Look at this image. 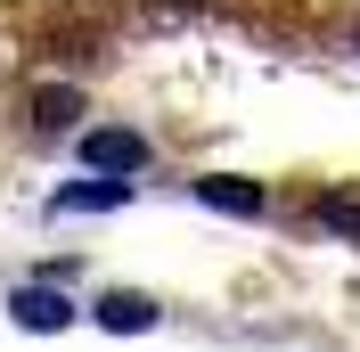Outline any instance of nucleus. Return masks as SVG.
Masks as SVG:
<instances>
[{"mask_svg":"<svg viewBox=\"0 0 360 352\" xmlns=\"http://www.w3.org/2000/svg\"><path fill=\"white\" fill-rule=\"evenodd\" d=\"M8 311H17V328H33V336L74 328V303L58 295V287H17V295H8Z\"/></svg>","mask_w":360,"mask_h":352,"instance_id":"3","label":"nucleus"},{"mask_svg":"<svg viewBox=\"0 0 360 352\" xmlns=\"http://www.w3.org/2000/svg\"><path fill=\"white\" fill-rule=\"evenodd\" d=\"M74 115H82V90H33V123H49V132H66Z\"/></svg>","mask_w":360,"mask_h":352,"instance_id":"6","label":"nucleus"},{"mask_svg":"<svg viewBox=\"0 0 360 352\" xmlns=\"http://www.w3.org/2000/svg\"><path fill=\"white\" fill-rule=\"evenodd\" d=\"M82 164L98 180H131L139 164H148V139L139 132H115V123H98V132H82Z\"/></svg>","mask_w":360,"mask_h":352,"instance_id":"1","label":"nucleus"},{"mask_svg":"<svg viewBox=\"0 0 360 352\" xmlns=\"http://www.w3.org/2000/svg\"><path fill=\"white\" fill-rule=\"evenodd\" d=\"M197 197L213 205V213H262V189H254V180H197Z\"/></svg>","mask_w":360,"mask_h":352,"instance_id":"5","label":"nucleus"},{"mask_svg":"<svg viewBox=\"0 0 360 352\" xmlns=\"http://www.w3.org/2000/svg\"><path fill=\"white\" fill-rule=\"evenodd\" d=\"M319 221L344 230V238H360V197H328V205H319Z\"/></svg>","mask_w":360,"mask_h":352,"instance_id":"7","label":"nucleus"},{"mask_svg":"<svg viewBox=\"0 0 360 352\" xmlns=\"http://www.w3.org/2000/svg\"><path fill=\"white\" fill-rule=\"evenodd\" d=\"M90 320L107 336H148L156 328V295H139V287H107L98 303H90Z\"/></svg>","mask_w":360,"mask_h":352,"instance_id":"2","label":"nucleus"},{"mask_svg":"<svg viewBox=\"0 0 360 352\" xmlns=\"http://www.w3.org/2000/svg\"><path fill=\"white\" fill-rule=\"evenodd\" d=\"M131 197V180H82V189H58L49 197V213H107V205Z\"/></svg>","mask_w":360,"mask_h":352,"instance_id":"4","label":"nucleus"}]
</instances>
